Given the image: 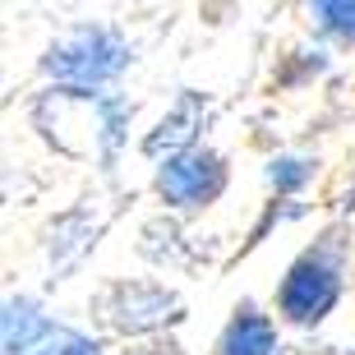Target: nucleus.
Returning a JSON list of instances; mask_svg holds the SVG:
<instances>
[{
	"instance_id": "nucleus-5",
	"label": "nucleus",
	"mask_w": 355,
	"mask_h": 355,
	"mask_svg": "<svg viewBox=\"0 0 355 355\" xmlns=\"http://www.w3.org/2000/svg\"><path fill=\"white\" fill-rule=\"evenodd\" d=\"M194 130H203V97H198V92H180V102H175L171 111L157 120V130L144 139V153L148 157H162V153H166V162H171V157H180V153L194 148Z\"/></svg>"
},
{
	"instance_id": "nucleus-8",
	"label": "nucleus",
	"mask_w": 355,
	"mask_h": 355,
	"mask_svg": "<svg viewBox=\"0 0 355 355\" xmlns=\"http://www.w3.org/2000/svg\"><path fill=\"white\" fill-rule=\"evenodd\" d=\"M309 175H314V162L309 157H277L268 166V184H272L277 194H295Z\"/></svg>"
},
{
	"instance_id": "nucleus-3",
	"label": "nucleus",
	"mask_w": 355,
	"mask_h": 355,
	"mask_svg": "<svg viewBox=\"0 0 355 355\" xmlns=\"http://www.w3.org/2000/svg\"><path fill=\"white\" fill-rule=\"evenodd\" d=\"M226 189V162L212 148H189L180 157L162 162L157 171V194L171 208H203Z\"/></svg>"
},
{
	"instance_id": "nucleus-1",
	"label": "nucleus",
	"mask_w": 355,
	"mask_h": 355,
	"mask_svg": "<svg viewBox=\"0 0 355 355\" xmlns=\"http://www.w3.org/2000/svg\"><path fill=\"white\" fill-rule=\"evenodd\" d=\"M130 60H134L130 42L120 37L116 28L83 24V28H74V33H65L51 51L42 55V69H46L51 79H60L69 92H92L97 83L116 79Z\"/></svg>"
},
{
	"instance_id": "nucleus-7",
	"label": "nucleus",
	"mask_w": 355,
	"mask_h": 355,
	"mask_svg": "<svg viewBox=\"0 0 355 355\" xmlns=\"http://www.w3.org/2000/svg\"><path fill=\"white\" fill-rule=\"evenodd\" d=\"M51 323L37 314L33 300H10L5 304V355H33L46 342Z\"/></svg>"
},
{
	"instance_id": "nucleus-10",
	"label": "nucleus",
	"mask_w": 355,
	"mask_h": 355,
	"mask_svg": "<svg viewBox=\"0 0 355 355\" xmlns=\"http://www.w3.org/2000/svg\"><path fill=\"white\" fill-rule=\"evenodd\" d=\"M314 19L328 28V33L355 37V5H346V0H323V5H314Z\"/></svg>"
},
{
	"instance_id": "nucleus-4",
	"label": "nucleus",
	"mask_w": 355,
	"mask_h": 355,
	"mask_svg": "<svg viewBox=\"0 0 355 355\" xmlns=\"http://www.w3.org/2000/svg\"><path fill=\"white\" fill-rule=\"evenodd\" d=\"M175 309V295L162 286H144V282H125V286L111 291V300H106V314H111V323L125 332H144V328H157V323H166V318Z\"/></svg>"
},
{
	"instance_id": "nucleus-6",
	"label": "nucleus",
	"mask_w": 355,
	"mask_h": 355,
	"mask_svg": "<svg viewBox=\"0 0 355 355\" xmlns=\"http://www.w3.org/2000/svg\"><path fill=\"white\" fill-rule=\"evenodd\" d=\"M217 355H277V323L259 304L245 300L217 337Z\"/></svg>"
},
{
	"instance_id": "nucleus-9",
	"label": "nucleus",
	"mask_w": 355,
	"mask_h": 355,
	"mask_svg": "<svg viewBox=\"0 0 355 355\" xmlns=\"http://www.w3.org/2000/svg\"><path fill=\"white\" fill-rule=\"evenodd\" d=\"M33 355H97V342H88L83 332L51 328V332H46V342H42Z\"/></svg>"
},
{
	"instance_id": "nucleus-2",
	"label": "nucleus",
	"mask_w": 355,
	"mask_h": 355,
	"mask_svg": "<svg viewBox=\"0 0 355 355\" xmlns=\"http://www.w3.org/2000/svg\"><path fill=\"white\" fill-rule=\"evenodd\" d=\"M342 295V240L323 236L314 250H304L295 263L282 277V291H277V309L291 318V323H323L328 309Z\"/></svg>"
}]
</instances>
